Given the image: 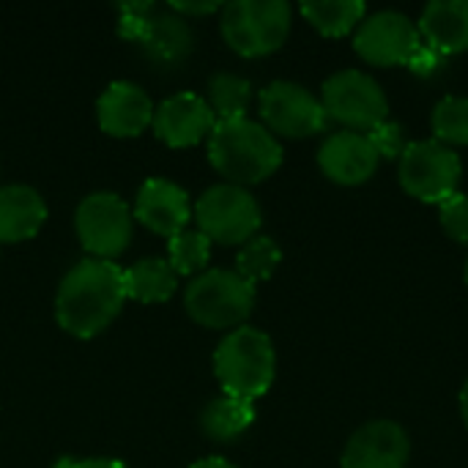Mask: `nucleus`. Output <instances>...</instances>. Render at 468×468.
Segmentation results:
<instances>
[{
    "label": "nucleus",
    "instance_id": "nucleus-1",
    "mask_svg": "<svg viewBox=\"0 0 468 468\" xmlns=\"http://www.w3.org/2000/svg\"><path fill=\"white\" fill-rule=\"evenodd\" d=\"M123 302V269H118L112 261L88 258L63 277L55 299V318L60 329L88 340L110 326Z\"/></svg>",
    "mask_w": 468,
    "mask_h": 468
},
{
    "label": "nucleus",
    "instance_id": "nucleus-2",
    "mask_svg": "<svg viewBox=\"0 0 468 468\" xmlns=\"http://www.w3.org/2000/svg\"><path fill=\"white\" fill-rule=\"evenodd\" d=\"M208 159L230 184L250 186L280 170L282 145L258 121H217L208 134Z\"/></svg>",
    "mask_w": 468,
    "mask_h": 468
},
{
    "label": "nucleus",
    "instance_id": "nucleus-3",
    "mask_svg": "<svg viewBox=\"0 0 468 468\" xmlns=\"http://www.w3.org/2000/svg\"><path fill=\"white\" fill-rule=\"evenodd\" d=\"M214 373L225 395L255 403L274 384V343L261 329L239 326L219 343L214 354Z\"/></svg>",
    "mask_w": 468,
    "mask_h": 468
},
{
    "label": "nucleus",
    "instance_id": "nucleus-4",
    "mask_svg": "<svg viewBox=\"0 0 468 468\" xmlns=\"http://www.w3.org/2000/svg\"><path fill=\"white\" fill-rule=\"evenodd\" d=\"M291 33L285 0H233L222 8V38L244 58L277 52Z\"/></svg>",
    "mask_w": 468,
    "mask_h": 468
},
{
    "label": "nucleus",
    "instance_id": "nucleus-5",
    "mask_svg": "<svg viewBox=\"0 0 468 468\" xmlns=\"http://www.w3.org/2000/svg\"><path fill=\"white\" fill-rule=\"evenodd\" d=\"M252 307L255 285L230 269H211L186 288V313L206 329H239Z\"/></svg>",
    "mask_w": 468,
    "mask_h": 468
},
{
    "label": "nucleus",
    "instance_id": "nucleus-6",
    "mask_svg": "<svg viewBox=\"0 0 468 468\" xmlns=\"http://www.w3.org/2000/svg\"><path fill=\"white\" fill-rule=\"evenodd\" d=\"M321 104L329 121L346 132H370L389 118V99L384 88L359 69H343L321 85Z\"/></svg>",
    "mask_w": 468,
    "mask_h": 468
},
{
    "label": "nucleus",
    "instance_id": "nucleus-7",
    "mask_svg": "<svg viewBox=\"0 0 468 468\" xmlns=\"http://www.w3.org/2000/svg\"><path fill=\"white\" fill-rule=\"evenodd\" d=\"M461 156L439 140H414L398 159L400 186L422 203L441 206L450 200L461 186Z\"/></svg>",
    "mask_w": 468,
    "mask_h": 468
},
{
    "label": "nucleus",
    "instance_id": "nucleus-8",
    "mask_svg": "<svg viewBox=\"0 0 468 468\" xmlns=\"http://www.w3.org/2000/svg\"><path fill=\"white\" fill-rule=\"evenodd\" d=\"M197 230L208 241L219 244H247L258 236L261 206L258 200L236 184H217L206 189L195 206Z\"/></svg>",
    "mask_w": 468,
    "mask_h": 468
},
{
    "label": "nucleus",
    "instance_id": "nucleus-9",
    "mask_svg": "<svg viewBox=\"0 0 468 468\" xmlns=\"http://www.w3.org/2000/svg\"><path fill=\"white\" fill-rule=\"evenodd\" d=\"M422 36L417 22L403 11H376L354 33V52L370 66H409L420 52Z\"/></svg>",
    "mask_w": 468,
    "mask_h": 468
},
{
    "label": "nucleus",
    "instance_id": "nucleus-10",
    "mask_svg": "<svg viewBox=\"0 0 468 468\" xmlns=\"http://www.w3.org/2000/svg\"><path fill=\"white\" fill-rule=\"evenodd\" d=\"M74 225L82 247L96 261L118 258L132 241V211L112 192L88 195L77 208Z\"/></svg>",
    "mask_w": 468,
    "mask_h": 468
},
{
    "label": "nucleus",
    "instance_id": "nucleus-11",
    "mask_svg": "<svg viewBox=\"0 0 468 468\" xmlns=\"http://www.w3.org/2000/svg\"><path fill=\"white\" fill-rule=\"evenodd\" d=\"M261 115L271 134L282 137H313L326 129L329 118L324 112V104L315 93H310L304 85L277 80L263 88L261 93Z\"/></svg>",
    "mask_w": 468,
    "mask_h": 468
},
{
    "label": "nucleus",
    "instance_id": "nucleus-12",
    "mask_svg": "<svg viewBox=\"0 0 468 468\" xmlns=\"http://www.w3.org/2000/svg\"><path fill=\"white\" fill-rule=\"evenodd\" d=\"M121 36L140 41L151 60L178 63L189 52V27L178 16L154 14L151 3L121 5Z\"/></svg>",
    "mask_w": 468,
    "mask_h": 468
},
{
    "label": "nucleus",
    "instance_id": "nucleus-13",
    "mask_svg": "<svg viewBox=\"0 0 468 468\" xmlns=\"http://www.w3.org/2000/svg\"><path fill=\"white\" fill-rule=\"evenodd\" d=\"M411 439L395 420H373L362 425L346 444L340 468H406Z\"/></svg>",
    "mask_w": 468,
    "mask_h": 468
},
{
    "label": "nucleus",
    "instance_id": "nucleus-14",
    "mask_svg": "<svg viewBox=\"0 0 468 468\" xmlns=\"http://www.w3.org/2000/svg\"><path fill=\"white\" fill-rule=\"evenodd\" d=\"M381 156L376 154L367 134L359 132H337L329 134L318 148L321 173L340 186H359L376 176Z\"/></svg>",
    "mask_w": 468,
    "mask_h": 468
},
{
    "label": "nucleus",
    "instance_id": "nucleus-15",
    "mask_svg": "<svg viewBox=\"0 0 468 468\" xmlns=\"http://www.w3.org/2000/svg\"><path fill=\"white\" fill-rule=\"evenodd\" d=\"M217 118L206 99L197 93H176L165 99L154 112V132L170 148H192L211 134Z\"/></svg>",
    "mask_w": 468,
    "mask_h": 468
},
{
    "label": "nucleus",
    "instance_id": "nucleus-16",
    "mask_svg": "<svg viewBox=\"0 0 468 468\" xmlns=\"http://www.w3.org/2000/svg\"><path fill=\"white\" fill-rule=\"evenodd\" d=\"M134 217L154 233L173 239L176 233L186 230V222L192 217L189 195L165 178H151L140 186Z\"/></svg>",
    "mask_w": 468,
    "mask_h": 468
},
{
    "label": "nucleus",
    "instance_id": "nucleus-17",
    "mask_svg": "<svg viewBox=\"0 0 468 468\" xmlns=\"http://www.w3.org/2000/svg\"><path fill=\"white\" fill-rule=\"evenodd\" d=\"M99 126L112 137H137L154 123V104L134 82H112L96 104Z\"/></svg>",
    "mask_w": 468,
    "mask_h": 468
},
{
    "label": "nucleus",
    "instance_id": "nucleus-18",
    "mask_svg": "<svg viewBox=\"0 0 468 468\" xmlns=\"http://www.w3.org/2000/svg\"><path fill=\"white\" fill-rule=\"evenodd\" d=\"M422 44L441 58L468 52V0H433L425 5L420 22Z\"/></svg>",
    "mask_w": 468,
    "mask_h": 468
},
{
    "label": "nucleus",
    "instance_id": "nucleus-19",
    "mask_svg": "<svg viewBox=\"0 0 468 468\" xmlns=\"http://www.w3.org/2000/svg\"><path fill=\"white\" fill-rule=\"evenodd\" d=\"M47 219V206L41 195L30 186H3L0 189V244H14L33 239Z\"/></svg>",
    "mask_w": 468,
    "mask_h": 468
},
{
    "label": "nucleus",
    "instance_id": "nucleus-20",
    "mask_svg": "<svg viewBox=\"0 0 468 468\" xmlns=\"http://www.w3.org/2000/svg\"><path fill=\"white\" fill-rule=\"evenodd\" d=\"M126 282V299L143 302V304H159L167 302L178 288V274L173 266L162 258H145L123 271Z\"/></svg>",
    "mask_w": 468,
    "mask_h": 468
},
{
    "label": "nucleus",
    "instance_id": "nucleus-21",
    "mask_svg": "<svg viewBox=\"0 0 468 468\" xmlns=\"http://www.w3.org/2000/svg\"><path fill=\"white\" fill-rule=\"evenodd\" d=\"M299 11L326 38L348 36L367 16V5L362 0H313L302 3Z\"/></svg>",
    "mask_w": 468,
    "mask_h": 468
},
{
    "label": "nucleus",
    "instance_id": "nucleus-22",
    "mask_svg": "<svg viewBox=\"0 0 468 468\" xmlns=\"http://www.w3.org/2000/svg\"><path fill=\"white\" fill-rule=\"evenodd\" d=\"M252 422H255V403L230 395L211 400L200 417L203 433L214 441H233L241 433H247Z\"/></svg>",
    "mask_w": 468,
    "mask_h": 468
},
{
    "label": "nucleus",
    "instance_id": "nucleus-23",
    "mask_svg": "<svg viewBox=\"0 0 468 468\" xmlns=\"http://www.w3.org/2000/svg\"><path fill=\"white\" fill-rule=\"evenodd\" d=\"M252 99L250 80L239 74H214L208 82V107L217 121H236L247 118V107Z\"/></svg>",
    "mask_w": 468,
    "mask_h": 468
},
{
    "label": "nucleus",
    "instance_id": "nucleus-24",
    "mask_svg": "<svg viewBox=\"0 0 468 468\" xmlns=\"http://www.w3.org/2000/svg\"><path fill=\"white\" fill-rule=\"evenodd\" d=\"M282 261V252L271 236H252L247 244H241L236 258V274L244 277L250 285L266 282Z\"/></svg>",
    "mask_w": 468,
    "mask_h": 468
},
{
    "label": "nucleus",
    "instance_id": "nucleus-25",
    "mask_svg": "<svg viewBox=\"0 0 468 468\" xmlns=\"http://www.w3.org/2000/svg\"><path fill=\"white\" fill-rule=\"evenodd\" d=\"M433 140L447 148L468 145V99L466 96H444L431 112Z\"/></svg>",
    "mask_w": 468,
    "mask_h": 468
},
{
    "label": "nucleus",
    "instance_id": "nucleus-26",
    "mask_svg": "<svg viewBox=\"0 0 468 468\" xmlns=\"http://www.w3.org/2000/svg\"><path fill=\"white\" fill-rule=\"evenodd\" d=\"M167 263L176 274H197L211 258V241L200 230H181L167 244Z\"/></svg>",
    "mask_w": 468,
    "mask_h": 468
},
{
    "label": "nucleus",
    "instance_id": "nucleus-27",
    "mask_svg": "<svg viewBox=\"0 0 468 468\" xmlns=\"http://www.w3.org/2000/svg\"><path fill=\"white\" fill-rule=\"evenodd\" d=\"M439 219H441L444 233H447L452 241L466 244L468 247V195L455 192L450 200H444V203L439 206Z\"/></svg>",
    "mask_w": 468,
    "mask_h": 468
},
{
    "label": "nucleus",
    "instance_id": "nucleus-28",
    "mask_svg": "<svg viewBox=\"0 0 468 468\" xmlns=\"http://www.w3.org/2000/svg\"><path fill=\"white\" fill-rule=\"evenodd\" d=\"M367 140L373 143V148H376V154L381 156V159H400L403 156V151H406V134H403V126L400 123H395V121H384V123H378L376 129H370L367 132Z\"/></svg>",
    "mask_w": 468,
    "mask_h": 468
},
{
    "label": "nucleus",
    "instance_id": "nucleus-29",
    "mask_svg": "<svg viewBox=\"0 0 468 468\" xmlns=\"http://www.w3.org/2000/svg\"><path fill=\"white\" fill-rule=\"evenodd\" d=\"M441 55L436 52V49H431V47H420V52L411 58V63H409V69L414 71V74H420V77H431V74H436L439 71V66H441Z\"/></svg>",
    "mask_w": 468,
    "mask_h": 468
},
{
    "label": "nucleus",
    "instance_id": "nucleus-30",
    "mask_svg": "<svg viewBox=\"0 0 468 468\" xmlns=\"http://www.w3.org/2000/svg\"><path fill=\"white\" fill-rule=\"evenodd\" d=\"M55 468H126L121 461L110 458H88V461H74V458H60Z\"/></svg>",
    "mask_w": 468,
    "mask_h": 468
},
{
    "label": "nucleus",
    "instance_id": "nucleus-31",
    "mask_svg": "<svg viewBox=\"0 0 468 468\" xmlns=\"http://www.w3.org/2000/svg\"><path fill=\"white\" fill-rule=\"evenodd\" d=\"M217 8L219 3H173V11H181V14H211Z\"/></svg>",
    "mask_w": 468,
    "mask_h": 468
},
{
    "label": "nucleus",
    "instance_id": "nucleus-32",
    "mask_svg": "<svg viewBox=\"0 0 468 468\" xmlns=\"http://www.w3.org/2000/svg\"><path fill=\"white\" fill-rule=\"evenodd\" d=\"M192 468H236L233 463L222 461V458H206V461H197Z\"/></svg>",
    "mask_w": 468,
    "mask_h": 468
},
{
    "label": "nucleus",
    "instance_id": "nucleus-33",
    "mask_svg": "<svg viewBox=\"0 0 468 468\" xmlns=\"http://www.w3.org/2000/svg\"><path fill=\"white\" fill-rule=\"evenodd\" d=\"M458 406H461V420H463V425H466V428H468V381H466V384H463V389H461Z\"/></svg>",
    "mask_w": 468,
    "mask_h": 468
},
{
    "label": "nucleus",
    "instance_id": "nucleus-34",
    "mask_svg": "<svg viewBox=\"0 0 468 468\" xmlns=\"http://www.w3.org/2000/svg\"><path fill=\"white\" fill-rule=\"evenodd\" d=\"M463 280H466V285H468V258H466V266H463Z\"/></svg>",
    "mask_w": 468,
    "mask_h": 468
}]
</instances>
